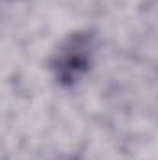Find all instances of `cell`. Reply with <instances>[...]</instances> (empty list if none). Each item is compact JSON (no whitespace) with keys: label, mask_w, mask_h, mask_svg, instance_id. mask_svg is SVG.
Listing matches in <instances>:
<instances>
[{"label":"cell","mask_w":158,"mask_h":160,"mask_svg":"<svg viewBox=\"0 0 158 160\" xmlns=\"http://www.w3.org/2000/svg\"><path fill=\"white\" fill-rule=\"evenodd\" d=\"M93 38L87 32L71 34L52 58V71L62 86L77 84L91 67Z\"/></svg>","instance_id":"1"}]
</instances>
